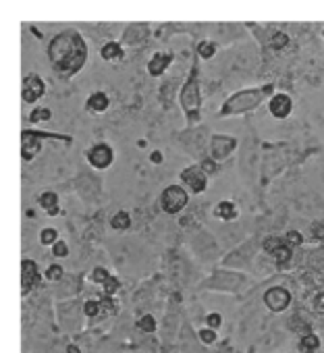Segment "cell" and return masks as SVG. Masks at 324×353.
Returning a JSON list of instances; mask_svg holds the SVG:
<instances>
[{
	"label": "cell",
	"instance_id": "obj_1",
	"mask_svg": "<svg viewBox=\"0 0 324 353\" xmlns=\"http://www.w3.org/2000/svg\"><path fill=\"white\" fill-rule=\"evenodd\" d=\"M46 57H48L50 69L57 77L73 79L88 65L90 44L79 30L67 28L50 38V42L46 46Z\"/></svg>",
	"mask_w": 324,
	"mask_h": 353
},
{
	"label": "cell",
	"instance_id": "obj_2",
	"mask_svg": "<svg viewBox=\"0 0 324 353\" xmlns=\"http://www.w3.org/2000/svg\"><path fill=\"white\" fill-rule=\"evenodd\" d=\"M179 106L185 114V125L192 129L196 127L200 121H202V77H200V59L198 54L194 52L192 54V65H190V71H188V77L179 90Z\"/></svg>",
	"mask_w": 324,
	"mask_h": 353
},
{
	"label": "cell",
	"instance_id": "obj_3",
	"mask_svg": "<svg viewBox=\"0 0 324 353\" xmlns=\"http://www.w3.org/2000/svg\"><path fill=\"white\" fill-rule=\"evenodd\" d=\"M274 83H264L258 88H243L233 92L227 100H223L219 108V119H233L241 114H250L256 108H260L272 94H274Z\"/></svg>",
	"mask_w": 324,
	"mask_h": 353
},
{
	"label": "cell",
	"instance_id": "obj_4",
	"mask_svg": "<svg viewBox=\"0 0 324 353\" xmlns=\"http://www.w3.org/2000/svg\"><path fill=\"white\" fill-rule=\"evenodd\" d=\"M50 139V141H65V143H71L73 139L69 135H63V133H50V131H36V129H23L21 131V158L26 162H32L40 150H42V143Z\"/></svg>",
	"mask_w": 324,
	"mask_h": 353
},
{
	"label": "cell",
	"instance_id": "obj_5",
	"mask_svg": "<svg viewBox=\"0 0 324 353\" xmlns=\"http://www.w3.org/2000/svg\"><path fill=\"white\" fill-rule=\"evenodd\" d=\"M190 202V192L181 185V183H173V185H167L160 194V208L162 212H167L171 216L179 214Z\"/></svg>",
	"mask_w": 324,
	"mask_h": 353
},
{
	"label": "cell",
	"instance_id": "obj_6",
	"mask_svg": "<svg viewBox=\"0 0 324 353\" xmlns=\"http://www.w3.org/2000/svg\"><path fill=\"white\" fill-rule=\"evenodd\" d=\"M208 172L200 166V164H190V166H185L181 172H179V181H181V185L190 192V194H194V196H200V194H204L206 190H208Z\"/></svg>",
	"mask_w": 324,
	"mask_h": 353
},
{
	"label": "cell",
	"instance_id": "obj_7",
	"mask_svg": "<svg viewBox=\"0 0 324 353\" xmlns=\"http://www.w3.org/2000/svg\"><path fill=\"white\" fill-rule=\"evenodd\" d=\"M114 148L108 143V141H98V143H92L88 150H85V160L92 168L96 170H106L114 164Z\"/></svg>",
	"mask_w": 324,
	"mask_h": 353
},
{
	"label": "cell",
	"instance_id": "obj_8",
	"mask_svg": "<svg viewBox=\"0 0 324 353\" xmlns=\"http://www.w3.org/2000/svg\"><path fill=\"white\" fill-rule=\"evenodd\" d=\"M237 137L227 135V133H214L210 135V143H208V158H212L214 162H225L227 158H231V154L237 150Z\"/></svg>",
	"mask_w": 324,
	"mask_h": 353
},
{
	"label": "cell",
	"instance_id": "obj_9",
	"mask_svg": "<svg viewBox=\"0 0 324 353\" xmlns=\"http://www.w3.org/2000/svg\"><path fill=\"white\" fill-rule=\"evenodd\" d=\"M48 92V85L44 81L42 75L38 73H28L23 77V85H21V100L26 104H38Z\"/></svg>",
	"mask_w": 324,
	"mask_h": 353
},
{
	"label": "cell",
	"instance_id": "obj_10",
	"mask_svg": "<svg viewBox=\"0 0 324 353\" xmlns=\"http://www.w3.org/2000/svg\"><path fill=\"white\" fill-rule=\"evenodd\" d=\"M266 104H268V112H270L276 121L289 119L291 112H293V108H295L293 98H291L287 92H274V94L266 100Z\"/></svg>",
	"mask_w": 324,
	"mask_h": 353
},
{
	"label": "cell",
	"instance_id": "obj_11",
	"mask_svg": "<svg viewBox=\"0 0 324 353\" xmlns=\"http://www.w3.org/2000/svg\"><path fill=\"white\" fill-rule=\"evenodd\" d=\"M173 61H175V54L173 52H169V50H156L150 59H148V63H145V71H148V75L152 77V79H158V77H162L167 71H169V67L173 65Z\"/></svg>",
	"mask_w": 324,
	"mask_h": 353
},
{
	"label": "cell",
	"instance_id": "obj_12",
	"mask_svg": "<svg viewBox=\"0 0 324 353\" xmlns=\"http://www.w3.org/2000/svg\"><path fill=\"white\" fill-rule=\"evenodd\" d=\"M264 303L272 312H285L291 305V293L285 287H270L264 293Z\"/></svg>",
	"mask_w": 324,
	"mask_h": 353
},
{
	"label": "cell",
	"instance_id": "obj_13",
	"mask_svg": "<svg viewBox=\"0 0 324 353\" xmlns=\"http://www.w3.org/2000/svg\"><path fill=\"white\" fill-rule=\"evenodd\" d=\"M110 108V96L102 90H96L85 100V110L90 114H104Z\"/></svg>",
	"mask_w": 324,
	"mask_h": 353
},
{
	"label": "cell",
	"instance_id": "obj_14",
	"mask_svg": "<svg viewBox=\"0 0 324 353\" xmlns=\"http://www.w3.org/2000/svg\"><path fill=\"white\" fill-rule=\"evenodd\" d=\"M100 57H102L106 63L117 65V63H123V61H125L127 52H125V46H123L121 42H117V40H108V42H104V44H102V48H100Z\"/></svg>",
	"mask_w": 324,
	"mask_h": 353
},
{
	"label": "cell",
	"instance_id": "obj_15",
	"mask_svg": "<svg viewBox=\"0 0 324 353\" xmlns=\"http://www.w3.org/2000/svg\"><path fill=\"white\" fill-rule=\"evenodd\" d=\"M40 279V272H38V266L34 260H23L21 262V287H23V293H30L36 283Z\"/></svg>",
	"mask_w": 324,
	"mask_h": 353
},
{
	"label": "cell",
	"instance_id": "obj_16",
	"mask_svg": "<svg viewBox=\"0 0 324 353\" xmlns=\"http://www.w3.org/2000/svg\"><path fill=\"white\" fill-rule=\"evenodd\" d=\"M212 214H214L219 221L229 223V221H235V219L239 216V208H237V204L231 202V200H221V202H216Z\"/></svg>",
	"mask_w": 324,
	"mask_h": 353
},
{
	"label": "cell",
	"instance_id": "obj_17",
	"mask_svg": "<svg viewBox=\"0 0 324 353\" xmlns=\"http://www.w3.org/2000/svg\"><path fill=\"white\" fill-rule=\"evenodd\" d=\"M194 52L198 54L200 61H212V59L216 57V52H219V44H216L214 40L204 38V40H200V42L196 44Z\"/></svg>",
	"mask_w": 324,
	"mask_h": 353
},
{
	"label": "cell",
	"instance_id": "obj_18",
	"mask_svg": "<svg viewBox=\"0 0 324 353\" xmlns=\"http://www.w3.org/2000/svg\"><path fill=\"white\" fill-rule=\"evenodd\" d=\"M38 202H40V206L46 210V214H50V216H57L59 214V196L54 194V192H44L40 198H38Z\"/></svg>",
	"mask_w": 324,
	"mask_h": 353
},
{
	"label": "cell",
	"instance_id": "obj_19",
	"mask_svg": "<svg viewBox=\"0 0 324 353\" xmlns=\"http://www.w3.org/2000/svg\"><path fill=\"white\" fill-rule=\"evenodd\" d=\"M270 256L274 258V262H276L279 268H287V266H291V260H293V248H289L287 243H283V245H281L279 250H274Z\"/></svg>",
	"mask_w": 324,
	"mask_h": 353
},
{
	"label": "cell",
	"instance_id": "obj_20",
	"mask_svg": "<svg viewBox=\"0 0 324 353\" xmlns=\"http://www.w3.org/2000/svg\"><path fill=\"white\" fill-rule=\"evenodd\" d=\"M299 349L301 353H316L320 349V339L314 332H305L299 341Z\"/></svg>",
	"mask_w": 324,
	"mask_h": 353
},
{
	"label": "cell",
	"instance_id": "obj_21",
	"mask_svg": "<svg viewBox=\"0 0 324 353\" xmlns=\"http://www.w3.org/2000/svg\"><path fill=\"white\" fill-rule=\"evenodd\" d=\"M110 227L114 231H127L131 227V216L125 210H119L112 219H110Z\"/></svg>",
	"mask_w": 324,
	"mask_h": 353
},
{
	"label": "cell",
	"instance_id": "obj_22",
	"mask_svg": "<svg viewBox=\"0 0 324 353\" xmlns=\"http://www.w3.org/2000/svg\"><path fill=\"white\" fill-rule=\"evenodd\" d=\"M50 119H52V110H50V108H46V106L36 108V110H32V114H30V123H32V125L46 123V121H50Z\"/></svg>",
	"mask_w": 324,
	"mask_h": 353
},
{
	"label": "cell",
	"instance_id": "obj_23",
	"mask_svg": "<svg viewBox=\"0 0 324 353\" xmlns=\"http://www.w3.org/2000/svg\"><path fill=\"white\" fill-rule=\"evenodd\" d=\"M137 328H139L141 332H154V330L158 328L156 318H154V316H150V314L141 316V318L137 320Z\"/></svg>",
	"mask_w": 324,
	"mask_h": 353
},
{
	"label": "cell",
	"instance_id": "obj_24",
	"mask_svg": "<svg viewBox=\"0 0 324 353\" xmlns=\"http://www.w3.org/2000/svg\"><path fill=\"white\" fill-rule=\"evenodd\" d=\"M57 239H59V233H57V229H52V227H46V229H42V231H40V241H42V245H52Z\"/></svg>",
	"mask_w": 324,
	"mask_h": 353
},
{
	"label": "cell",
	"instance_id": "obj_25",
	"mask_svg": "<svg viewBox=\"0 0 324 353\" xmlns=\"http://www.w3.org/2000/svg\"><path fill=\"white\" fill-rule=\"evenodd\" d=\"M119 285H121V283H119V279H117V276H112V274H108V276H106V281L102 283L106 297H112V295L119 291Z\"/></svg>",
	"mask_w": 324,
	"mask_h": 353
},
{
	"label": "cell",
	"instance_id": "obj_26",
	"mask_svg": "<svg viewBox=\"0 0 324 353\" xmlns=\"http://www.w3.org/2000/svg\"><path fill=\"white\" fill-rule=\"evenodd\" d=\"M285 239V243L289 245V248H299L301 243H303V235L299 233V231H287V235L283 237Z\"/></svg>",
	"mask_w": 324,
	"mask_h": 353
},
{
	"label": "cell",
	"instance_id": "obj_27",
	"mask_svg": "<svg viewBox=\"0 0 324 353\" xmlns=\"http://www.w3.org/2000/svg\"><path fill=\"white\" fill-rule=\"evenodd\" d=\"M283 243H285V239H283V237L270 235V237H266V239H264V252H266V254H272V252H274V250H279Z\"/></svg>",
	"mask_w": 324,
	"mask_h": 353
},
{
	"label": "cell",
	"instance_id": "obj_28",
	"mask_svg": "<svg viewBox=\"0 0 324 353\" xmlns=\"http://www.w3.org/2000/svg\"><path fill=\"white\" fill-rule=\"evenodd\" d=\"M50 248H52V256L54 258H67L69 256V245L65 241H61V239H57Z\"/></svg>",
	"mask_w": 324,
	"mask_h": 353
},
{
	"label": "cell",
	"instance_id": "obj_29",
	"mask_svg": "<svg viewBox=\"0 0 324 353\" xmlns=\"http://www.w3.org/2000/svg\"><path fill=\"white\" fill-rule=\"evenodd\" d=\"M310 235H312V239H316V241H324V221H316V223H312V227H310Z\"/></svg>",
	"mask_w": 324,
	"mask_h": 353
},
{
	"label": "cell",
	"instance_id": "obj_30",
	"mask_svg": "<svg viewBox=\"0 0 324 353\" xmlns=\"http://www.w3.org/2000/svg\"><path fill=\"white\" fill-rule=\"evenodd\" d=\"M83 312H85V316H90V318L98 316V314H100V301H96V299H90V301H85V305H83Z\"/></svg>",
	"mask_w": 324,
	"mask_h": 353
},
{
	"label": "cell",
	"instance_id": "obj_31",
	"mask_svg": "<svg viewBox=\"0 0 324 353\" xmlns=\"http://www.w3.org/2000/svg\"><path fill=\"white\" fill-rule=\"evenodd\" d=\"M46 279L48 281H61L63 279V268L59 264H52L46 268Z\"/></svg>",
	"mask_w": 324,
	"mask_h": 353
},
{
	"label": "cell",
	"instance_id": "obj_32",
	"mask_svg": "<svg viewBox=\"0 0 324 353\" xmlns=\"http://www.w3.org/2000/svg\"><path fill=\"white\" fill-rule=\"evenodd\" d=\"M110 272L106 270V268H102V266H96L94 270H92V281L94 283H98V285H102L104 281H106V276H108Z\"/></svg>",
	"mask_w": 324,
	"mask_h": 353
},
{
	"label": "cell",
	"instance_id": "obj_33",
	"mask_svg": "<svg viewBox=\"0 0 324 353\" xmlns=\"http://www.w3.org/2000/svg\"><path fill=\"white\" fill-rule=\"evenodd\" d=\"M200 341H202L204 345H212V343L216 341V332H214L212 328H202V330H200Z\"/></svg>",
	"mask_w": 324,
	"mask_h": 353
},
{
	"label": "cell",
	"instance_id": "obj_34",
	"mask_svg": "<svg viewBox=\"0 0 324 353\" xmlns=\"http://www.w3.org/2000/svg\"><path fill=\"white\" fill-rule=\"evenodd\" d=\"M114 312H117V303L112 301V297L100 301V314H114Z\"/></svg>",
	"mask_w": 324,
	"mask_h": 353
},
{
	"label": "cell",
	"instance_id": "obj_35",
	"mask_svg": "<svg viewBox=\"0 0 324 353\" xmlns=\"http://www.w3.org/2000/svg\"><path fill=\"white\" fill-rule=\"evenodd\" d=\"M200 166L208 172V176H210V174H214V172L219 170V162H214L212 158H204V160L200 162Z\"/></svg>",
	"mask_w": 324,
	"mask_h": 353
},
{
	"label": "cell",
	"instance_id": "obj_36",
	"mask_svg": "<svg viewBox=\"0 0 324 353\" xmlns=\"http://www.w3.org/2000/svg\"><path fill=\"white\" fill-rule=\"evenodd\" d=\"M206 324H208V328L216 330V328L223 324V316H221V314H216V312H214V314H208V316H206Z\"/></svg>",
	"mask_w": 324,
	"mask_h": 353
},
{
	"label": "cell",
	"instance_id": "obj_37",
	"mask_svg": "<svg viewBox=\"0 0 324 353\" xmlns=\"http://www.w3.org/2000/svg\"><path fill=\"white\" fill-rule=\"evenodd\" d=\"M314 310L316 312H324V291L314 297Z\"/></svg>",
	"mask_w": 324,
	"mask_h": 353
},
{
	"label": "cell",
	"instance_id": "obj_38",
	"mask_svg": "<svg viewBox=\"0 0 324 353\" xmlns=\"http://www.w3.org/2000/svg\"><path fill=\"white\" fill-rule=\"evenodd\" d=\"M162 160H165V156H162L160 150H154V152L150 154V162H152V164H160Z\"/></svg>",
	"mask_w": 324,
	"mask_h": 353
},
{
	"label": "cell",
	"instance_id": "obj_39",
	"mask_svg": "<svg viewBox=\"0 0 324 353\" xmlns=\"http://www.w3.org/2000/svg\"><path fill=\"white\" fill-rule=\"evenodd\" d=\"M67 353H81V349L75 347V345H69V347H67Z\"/></svg>",
	"mask_w": 324,
	"mask_h": 353
},
{
	"label": "cell",
	"instance_id": "obj_40",
	"mask_svg": "<svg viewBox=\"0 0 324 353\" xmlns=\"http://www.w3.org/2000/svg\"><path fill=\"white\" fill-rule=\"evenodd\" d=\"M320 36H322V40H324V30H322V34H320Z\"/></svg>",
	"mask_w": 324,
	"mask_h": 353
}]
</instances>
